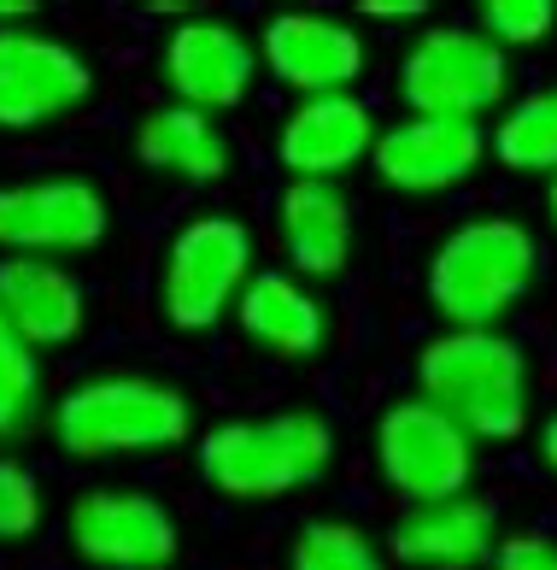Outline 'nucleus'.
<instances>
[{
  "instance_id": "1",
  "label": "nucleus",
  "mask_w": 557,
  "mask_h": 570,
  "mask_svg": "<svg viewBox=\"0 0 557 570\" xmlns=\"http://www.w3.org/2000/svg\"><path fill=\"white\" fill-rule=\"evenodd\" d=\"M417 394L469 441H517L534 417L528 353L505 330H440L422 342Z\"/></svg>"
},
{
  "instance_id": "2",
  "label": "nucleus",
  "mask_w": 557,
  "mask_h": 570,
  "mask_svg": "<svg viewBox=\"0 0 557 570\" xmlns=\"http://www.w3.org/2000/svg\"><path fill=\"white\" fill-rule=\"evenodd\" d=\"M540 277V236L517 218H464L428 253V301L446 330H499Z\"/></svg>"
},
{
  "instance_id": "3",
  "label": "nucleus",
  "mask_w": 557,
  "mask_h": 570,
  "mask_svg": "<svg viewBox=\"0 0 557 570\" xmlns=\"http://www.w3.org/2000/svg\"><path fill=\"white\" fill-rule=\"evenodd\" d=\"M188 435H195V406L177 383H159V376L112 371L53 400V441L71 459L170 453Z\"/></svg>"
},
{
  "instance_id": "4",
  "label": "nucleus",
  "mask_w": 557,
  "mask_h": 570,
  "mask_svg": "<svg viewBox=\"0 0 557 570\" xmlns=\"http://www.w3.org/2000/svg\"><path fill=\"white\" fill-rule=\"evenodd\" d=\"M335 430L317 412L229 417L200 435V476L223 500H282L329 471Z\"/></svg>"
},
{
  "instance_id": "5",
  "label": "nucleus",
  "mask_w": 557,
  "mask_h": 570,
  "mask_svg": "<svg viewBox=\"0 0 557 570\" xmlns=\"http://www.w3.org/2000/svg\"><path fill=\"white\" fill-rule=\"evenodd\" d=\"M510 53L493 48L476 24H428L399 59V100L411 118L481 124L505 107Z\"/></svg>"
},
{
  "instance_id": "6",
  "label": "nucleus",
  "mask_w": 557,
  "mask_h": 570,
  "mask_svg": "<svg viewBox=\"0 0 557 570\" xmlns=\"http://www.w3.org/2000/svg\"><path fill=\"white\" fill-rule=\"evenodd\" d=\"M247 283H252V229L241 218H223V213L188 218L170 236L165 271H159L165 324L182 335L218 330L235 312Z\"/></svg>"
},
{
  "instance_id": "7",
  "label": "nucleus",
  "mask_w": 557,
  "mask_h": 570,
  "mask_svg": "<svg viewBox=\"0 0 557 570\" xmlns=\"http://www.w3.org/2000/svg\"><path fill=\"white\" fill-rule=\"evenodd\" d=\"M376 471L405 505H435L469 494L476 476V441L452 417L435 412L422 394L394 400L376 424Z\"/></svg>"
},
{
  "instance_id": "8",
  "label": "nucleus",
  "mask_w": 557,
  "mask_h": 570,
  "mask_svg": "<svg viewBox=\"0 0 557 570\" xmlns=\"http://www.w3.org/2000/svg\"><path fill=\"white\" fill-rule=\"evenodd\" d=\"M112 229V200L89 177H36L0 188V253L7 259H66Z\"/></svg>"
},
{
  "instance_id": "9",
  "label": "nucleus",
  "mask_w": 557,
  "mask_h": 570,
  "mask_svg": "<svg viewBox=\"0 0 557 570\" xmlns=\"http://www.w3.org/2000/svg\"><path fill=\"white\" fill-rule=\"evenodd\" d=\"M71 547L95 570H170L182 530L170 505L147 489H89L71 505Z\"/></svg>"
},
{
  "instance_id": "10",
  "label": "nucleus",
  "mask_w": 557,
  "mask_h": 570,
  "mask_svg": "<svg viewBox=\"0 0 557 570\" xmlns=\"http://www.w3.org/2000/svg\"><path fill=\"white\" fill-rule=\"evenodd\" d=\"M95 95V71L71 41L41 30H0V130H36L77 112Z\"/></svg>"
},
{
  "instance_id": "11",
  "label": "nucleus",
  "mask_w": 557,
  "mask_h": 570,
  "mask_svg": "<svg viewBox=\"0 0 557 570\" xmlns=\"http://www.w3.org/2000/svg\"><path fill=\"white\" fill-rule=\"evenodd\" d=\"M252 48H259V71H270L299 100L352 95V82L364 77V36L329 12H276Z\"/></svg>"
},
{
  "instance_id": "12",
  "label": "nucleus",
  "mask_w": 557,
  "mask_h": 570,
  "mask_svg": "<svg viewBox=\"0 0 557 570\" xmlns=\"http://www.w3.org/2000/svg\"><path fill=\"white\" fill-rule=\"evenodd\" d=\"M165 82L177 107H195L206 118L229 112L259 82V48L223 18H188L165 36Z\"/></svg>"
},
{
  "instance_id": "13",
  "label": "nucleus",
  "mask_w": 557,
  "mask_h": 570,
  "mask_svg": "<svg viewBox=\"0 0 557 570\" xmlns=\"http://www.w3.org/2000/svg\"><path fill=\"white\" fill-rule=\"evenodd\" d=\"M370 165L399 195H446L487 165V130L458 118H399L376 136Z\"/></svg>"
},
{
  "instance_id": "14",
  "label": "nucleus",
  "mask_w": 557,
  "mask_h": 570,
  "mask_svg": "<svg viewBox=\"0 0 557 570\" xmlns=\"http://www.w3.org/2000/svg\"><path fill=\"white\" fill-rule=\"evenodd\" d=\"M376 112L358 95H317L288 112L276 136V159L294 183H340L376 147Z\"/></svg>"
},
{
  "instance_id": "15",
  "label": "nucleus",
  "mask_w": 557,
  "mask_h": 570,
  "mask_svg": "<svg viewBox=\"0 0 557 570\" xmlns=\"http://www.w3.org/2000/svg\"><path fill=\"white\" fill-rule=\"evenodd\" d=\"M0 318L30 353L66 347L89 324V301L59 259H0Z\"/></svg>"
},
{
  "instance_id": "16",
  "label": "nucleus",
  "mask_w": 557,
  "mask_h": 570,
  "mask_svg": "<svg viewBox=\"0 0 557 570\" xmlns=\"http://www.w3.org/2000/svg\"><path fill=\"white\" fill-rule=\"evenodd\" d=\"M394 559L411 570H476L499 547V518L476 494L435 500V505H405V518L394 523Z\"/></svg>"
},
{
  "instance_id": "17",
  "label": "nucleus",
  "mask_w": 557,
  "mask_h": 570,
  "mask_svg": "<svg viewBox=\"0 0 557 570\" xmlns=\"http://www.w3.org/2000/svg\"><path fill=\"white\" fill-rule=\"evenodd\" d=\"M276 229L294 277H340L352 259V200L340 183H288L276 200Z\"/></svg>"
},
{
  "instance_id": "18",
  "label": "nucleus",
  "mask_w": 557,
  "mask_h": 570,
  "mask_svg": "<svg viewBox=\"0 0 557 570\" xmlns=\"http://www.w3.org/2000/svg\"><path fill=\"white\" fill-rule=\"evenodd\" d=\"M235 312H241V330L276 358H311L329 342V312L294 271H252Z\"/></svg>"
},
{
  "instance_id": "19",
  "label": "nucleus",
  "mask_w": 557,
  "mask_h": 570,
  "mask_svg": "<svg viewBox=\"0 0 557 570\" xmlns=\"http://www.w3.org/2000/svg\"><path fill=\"white\" fill-rule=\"evenodd\" d=\"M136 154L153 177H170V183H218L229 171V136L218 118H206L195 107H159L141 118L136 130Z\"/></svg>"
},
{
  "instance_id": "20",
  "label": "nucleus",
  "mask_w": 557,
  "mask_h": 570,
  "mask_svg": "<svg viewBox=\"0 0 557 570\" xmlns=\"http://www.w3.org/2000/svg\"><path fill=\"white\" fill-rule=\"evenodd\" d=\"M487 154L517 177H557V89H534L493 124Z\"/></svg>"
},
{
  "instance_id": "21",
  "label": "nucleus",
  "mask_w": 557,
  "mask_h": 570,
  "mask_svg": "<svg viewBox=\"0 0 557 570\" xmlns=\"http://www.w3.org/2000/svg\"><path fill=\"white\" fill-rule=\"evenodd\" d=\"M288 570H388L370 530L347 518H311L288 547Z\"/></svg>"
},
{
  "instance_id": "22",
  "label": "nucleus",
  "mask_w": 557,
  "mask_h": 570,
  "mask_svg": "<svg viewBox=\"0 0 557 570\" xmlns=\"http://www.w3.org/2000/svg\"><path fill=\"white\" fill-rule=\"evenodd\" d=\"M36 406H41V365H36V353L7 330V318H0V441L24 435Z\"/></svg>"
},
{
  "instance_id": "23",
  "label": "nucleus",
  "mask_w": 557,
  "mask_h": 570,
  "mask_svg": "<svg viewBox=\"0 0 557 570\" xmlns=\"http://www.w3.org/2000/svg\"><path fill=\"white\" fill-rule=\"evenodd\" d=\"M476 30L493 41V48H540V41L557 30V7L551 0H487Z\"/></svg>"
},
{
  "instance_id": "24",
  "label": "nucleus",
  "mask_w": 557,
  "mask_h": 570,
  "mask_svg": "<svg viewBox=\"0 0 557 570\" xmlns=\"http://www.w3.org/2000/svg\"><path fill=\"white\" fill-rule=\"evenodd\" d=\"M41 523V482L30 476V464H18L0 453V541H24Z\"/></svg>"
},
{
  "instance_id": "25",
  "label": "nucleus",
  "mask_w": 557,
  "mask_h": 570,
  "mask_svg": "<svg viewBox=\"0 0 557 570\" xmlns=\"http://www.w3.org/2000/svg\"><path fill=\"white\" fill-rule=\"evenodd\" d=\"M493 570H557V541L540 535V530L499 535V547H493Z\"/></svg>"
},
{
  "instance_id": "26",
  "label": "nucleus",
  "mask_w": 557,
  "mask_h": 570,
  "mask_svg": "<svg viewBox=\"0 0 557 570\" xmlns=\"http://www.w3.org/2000/svg\"><path fill=\"white\" fill-rule=\"evenodd\" d=\"M364 18H428V0H364Z\"/></svg>"
},
{
  "instance_id": "27",
  "label": "nucleus",
  "mask_w": 557,
  "mask_h": 570,
  "mask_svg": "<svg viewBox=\"0 0 557 570\" xmlns=\"http://www.w3.org/2000/svg\"><path fill=\"white\" fill-rule=\"evenodd\" d=\"M540 464H546V471L557 476V412H551L546 424H540Z\"/></svg>"
},
{
  "instance_id": "28",
  "label": "nucleus",
  "mask_w": 557,
  "mask_h": 570,
  "mask_svg": "<svg viewBox=\"0 0 557 570\" xmlns=\"http://www.w3.org/2000/svg\"><path fill=\"white\" fill-rule=\"evenodd\" d=\"M24 18H36V7H30V0H0V30L24 24Z\"/></svg>"
},
{
  "instance_id": "29",
  "label": "nucleus",
  "mask_w": 557,
  "mask_h": 570,
  "mask_svg": "<svg viewBox=\"0 0 557 570\" xmlns=\"http://www.w3.org/2000/svg\"><path fill=\"white\" fill-rule=\"evenodd\" d=\"M546 213H551V224H557V177H551V188H546Z\"/></svg>"
}]
</instances>
